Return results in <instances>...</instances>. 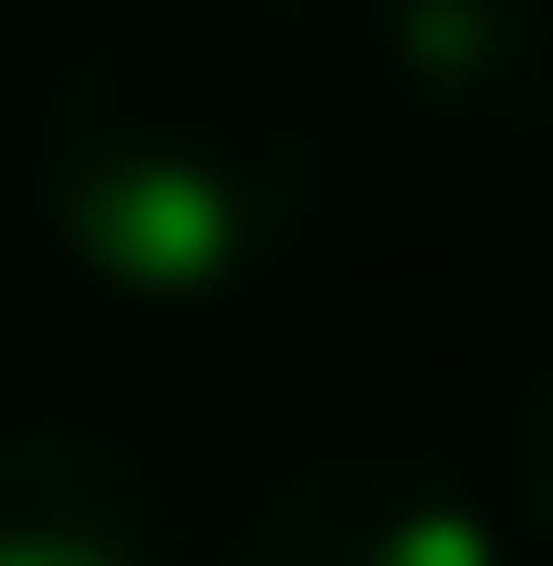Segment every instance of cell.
Wrapping results in <instances>:
<instances>
[{"mask_svg":"<svg viewBox=\"0 0 553 566\" xmlns=\"http://www.w3.org/2000/svg\"><path fill=\"white\" fill-rule=\"evenodd\" d=\"M27 198L133 316H225L316 224V119L225 27H93L40 80Z\"/></svg>","mask_w":553,"mask_h":566,"instance_id":"cell-1","label":"cell"},{"mask_svg":"<svg viewBox=\"0 0 553 566\" xmlns=\"http://www.w3.org/2000/svg\"><path fill=\"white\" fill-rule=\"evenodd\" d=\"M225 566H514V527L435 461V448H303L251 514L225 527Z\"/></svg>","mask_w":553,"mask_h":566,"instance_id":"cell-2","label":"cell"},{"mask_svg":"<svg viewBox=\"0 0 553 566\" xmlns=\"http://www.w3.org/2000/svg\"><path fill=\"white\" fill-rule=\"evenodd\" d=\"M396 119L474 171L553 158V0H369Z\"/></svg>","mask_w":553,"mask_h":566,"instance_id":"cell-3","label":"cell"},{"mask_svg":"<svg viewBox=\"0 0 553 566\" xmlns=\"http://www.w3.org/2000/svg\"><path fill=\"white\" fill-rule=\"evenodd\" d=\"M0 566H185V488L119 422H0Z\"/></svg>","mask_w":553,"mask_h":566,"instance_id":"cell-4","label":"cell"},{"mask_svg":"<svg viewBox=\"0 0 553 566\" xmlns=\"http://www.w3.org/2000/svg\"><path fill=\"white\" fill-rule=\"evenodd\" d=\"M501 527L553 554V356L528 369V396H514V422H501Z\"/></svg>","mask_w":553,"mask_h":566,"instance_id":"cell-5","label":"cell"},{"mask_svg":"<svg viewBox=\"0 0 553 566\" xmlns=\"http://www.w3.org/2000/svg\"><path fill=\"white\" fill-rule=\"evenodd\" d=\"M211 13H290V0H211Z\"/></svg>","mask_w":553,"mask_h":566,"instance_id":"cell-6","label":"cell"}]
</instances>
